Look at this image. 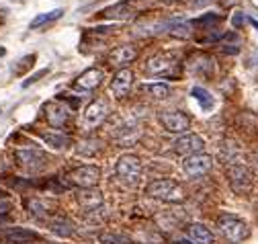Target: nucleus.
I'll use <instances>...</instances> for the list:
<instances>
[{
	"label": "nucleus",
	"instance_id": "9d476101",
	"mask_svg": "<svg viewBox=\"0 0 258 244\" xmlns=\"http://www.w3.org/2000/svg\"><path fill=\"white\" fill-rule=\"evenodd\" d=\"M70 117H72V109L61 99L49 101L45 105V119H47V124L51 128H63L70 121Z\"/></svg>",
	"mask_w": 258,
	"mask_h": 244
},
{
	"label": "nucleus",
	"instance_id": "bb28decb",
	"mask_svg": "<svg viewBox=\"0 0 258 244\" xmlns=\"http://www.w3.org/2000/svg\"><path fill=\"white\" fill-rule=\"evenodd\" d=\"M99 152V142L94 138H84L80 144H78V154L80 156H94Z\"/></svg>",
	"mask_w": 258,
	"mask_h": 244
},
{
	"label": "nucleus",
	"instance_id": "2eb2a0df",
	"mask_svg": "<svg viewBox=\"0 0 258 244\" xmlns=\"http://www.w3.org/2000/svg\"><path fill=\"white\" fill-rule=\"evenodd\" d=\"M132 86H134V72L127 70V68H123V70H119V72L113 76V80H111V93H113L117 99H125L127 93L132 90Z\"/></svg>",
	"mask_w": 258,
	"mask_h": 244
},
{
	"label": "nucleus",
	"instance_id": "4be33fe9",
	"mask_svg": "<svg viewBox=\"0 0 258 244\" xmlns=\"http://www.w3.org/2000/svg\"><path fill=\"white\" fill-rule=\"evenodd\" d=\"M7 240L11 244H31V242L39 240V236L35 232L27 230V228H13V230L7 232Z\"/></svg>",
	"mask_w": 258,
	"mask_h": 244
},
{
	"label": "nucleus",
	"instance_id": "a211bd4d",
	"mask_svg": "<svg viewBox=\"0 0 258 244\" xmlns=\"http://www.w3.org/2000/svg\"><path fill=\"white\" fill-rule=\"evenodd\" d=\"M186 236L192 244H215V238H213L211 230L203 224H190L186 228Z\"/></svg>",
	"mask_w": 258,
	"mask_h": 244
},
{
	"label": "nucleus",
	"instance_id": "7c9ffc66",
	"mask_svg": "<svg viewBox=\"0 0 258 244\" xmlns=\"http://www.w3.org/2000/svg\"><path fill=\"white\" fill-rule=\"evenodd\" d=\"M244 21H246V17H244L242 13H236V15L232 17V25H234L236 29H240V27L244 25Z\"/></svg>",
	"mask_w": 258,
	"mask_h": 244
},
{
	"label": "nucleus",
	"instance_id": "ddd939ff",
	"mask_svg": "<svg viewBox=\"0 0 258 244\" xmlns=\"http://www.w3.org/2000/svg\"><path fill=\"white\" fill-rule=\"evenodd\" d=\"M172 146H174L176 154L190 156V154H199V152H203L205 142H203V138L197 136V134H182Z\"/></svg>",
	"mask_w": 258,
	"mask_h": 244
},
{
	"label": "nucleus",
	"instance_id": "412c9836",
	"mask_svg": "<svg viewBox=\"0 0 258 244\" xmlns=\"http://www.w3.org/2000/svg\"><path fill=\"white\" fill-rule=\"evenodd\" d=\"M53 207H55V203H49V201H43V199H37V197L27 199V209H29V213H31L33 218H39V220L47 218Z\"/></svg>",
	"mask_w": 258,
	"mask_h": 244
},
{
	"label": "nucleus",
	"instance_id": "a878e982",
	"mask_svg": "<svg viewBox=\"0 0 258 244\" xmlns=\"http://www.w3.org/2000/svg\"><path fill=\"white\" fill-rule=\"evenodd\" d=\"M101 244H132V238L125 234H117V232H105L99 236Z\"/></svg>",
	"mask_w": 258,
	"mask_h": 244
},
{
	"label": "nucleus",
	"instance_id": "2f4dec72",
	"mask_svg": "<svg viewBox=\"0 0 258 244\" xmlns=\"http://www.w3.org/2000/svg\"><path fill=\"white\" fill-rule=\"evenodd\" d=\"M11 211V203L9 201H0V216H7Z\"/></svg>",
	"mask_w": 258,
	"mask_h": 244
},
{
	"label": "nucleus",
	"instance_id": "aec40b11",
	"mask_svg": "<svg viewBox=\"0 0 258 244\" xmlns=\"http://www.w3.org/2000/svg\"><path fill=\"white\" fill-rule=\"evenodd\" d=\"M49 230H51L55 236H59V238H70V236H74L76 226H74V222H72L70 218L57 216V218H53V220L49 222Z\"/></svg>",
	"mask_w": 258,
	"mask_h": 244
},
{
	"label": "nucleus",
	"instance_id": "4468645a",
	"mask_svg": "<svg viewBox=\"0 0 258 244\" xmlns=\"http://www.w3.org/2000/svg\"><path fill=\"white\" fill-rule=\"evenodd\" d=\"M186 66H188V70H190L192 74L209 78V76H213V72H215V59H213L211 55H207V53H195V55L188 59Z\"/></svg>",
	"mask_w": 258,
	"mask_h": 244
},
{
	"label": "nucleus",
	"instance_id": "dca6fc26",
	"mask_svg": "<svg viewBox=\"0 0 258 244\" xmlns=\"http://www.w3.org/2000/svg\"><path fill=\"white\" fill-rule=\"evenodd\" d=\"M103 80H105V74L101 68H88L76 78V86L80 90H94V88L101 86Z\"/></svg>",
	"mask_w": 258,
	"mask_h": 244
},
{
	"label": "nucleus",
	"instance_id": "6ab92c4d",
	"mask_svg": "<svg viewBox=\"0 0 258 244\" xmlns=\"http://www.w3.org/2000/svg\"><path fill=\"white\" fill-rule=\"evenodd\" d=\"M41 138L47 146H51L53 150H66L70 144H72V138L68 134H63L59 130H47V132H41Z\"/></svg>",
	"mask_w": 258,
	"mask_h": 244
},
{
	"label": "nucleus",
	"instance_id": "423d86ee",
	"mask_svg": "<svg viewBox=\"0 0 258 244\" xmlns=\"http://www.w3.org/2000/svg\"><path fill=\"white\" fill-rule=\"evenodd\" d=\"M66 178H68L70 185H74V187L92 189V187H96V182L101 180V168L96 164H82V166L72 168L66 174Z\"/></svg>",
	"mask_w": 258,
	"mask_h": 244
},
{
	"label": "nucleus",
	"instance_id": "0eeeda50",
	"mask_svg": "<svg viewBox=\"0 0 258 244\" xmlns=\"http://www.w3.org/2000/svg\"><path fill=\"white\" fill-rule=\"evenodd\" d=\"M15 158L19 162L21 168L29 170V172H39L41 168L47 166V154L37 148H27V150H17Z\"/></svg>",
	"mask_w": 258,
	"mask_h": 244
},
{
	"label": "nucleus",
	"instance_id": "473e14b6",
	"mask_svg": "<svg viewBox=\"0 0 258 244\" xmlns=\"http://www.w3.org/2000/svg\"><path fill=\"white\" fill-rule=\"evenodd\" d=\"M250 23H252V27H256V29H258V21H256V19H250Z\"/></svg>",
	"mask_w": 258,
	"mask_h": 244
},
{
	"label": "nucleus",
	"instance_id": "cd10ccee",
	"mask_svg": "<svg viewBox=\"0 0 258 244\" xmlns=\"http://www.w3.org/2000/svg\"><path fill=\"white\" fill-rule=\"evenodd\" d=\"M103 17H107V19H129L132 17V11H127V5L121 3V5H115L107 11H103Z\"/></svg>",
	"mask_w": 258,
	"mask_h": 244
},
{
	"label": "nucleus",
	"instance_id": "20e7f679",
	"mask_svg": "<svg viewBox=\"0 0 258 244\" xmlns=\"http://www.w3.org/2000/svg\"><path fill=\"white\" fill-rule=\"evenodd\" d=\"M115 174L123 185L136 187L142 176V160L136 154H123L115 164Z\"/></svg>",
	"mask_w": 258,
	"mask_h": 244
},
{
	"label": "nucleus",
	"instance_id": "f3484780",
	"mask_svg": "<svg viewBox=\"0 0 258 244\" xmlns=\"http://www.w3.org/2000/svg\"><path fill=\"white\" fill-rule=\"evenodd\" d=\"M78 203L82 209L86 211H94V209H99L103 205V193L99 189H82L80 195H78Z\"/></svg>",
	"mask_w": 258,
	"mask_h": 244
},
{
	"label": "nucleus",
	"instance_id": "5701e85b",
	"mask_svg": "<svg viewBox=\"0 0 258 244\" xmlns=\"http://www.w3.org/2000/svg\"><path fill=\"white\" fill-rule=\"evenodd\" d=\"M144 93L150 95L152 99H166V97L170 95V84H166V82L144 84Z\"/></svg>",
	"mask_w": 258,
	"mask_h": 244
},
{
	"label": "nucleus",
	"instance_id": "f704fd0d",
	"mask_svg": "<svg viewBox=\"0 0 258 244\" xmlns=\"http://www.w3.org/2000/svg\"><path fill=\"white\" fill-rule=\"evenodd\" d=\"M166 3H172V0H166Z\"/></svg>",
	"mask_w": 258,
	"mask_h": 244
},
{
	"label": "nucleus",
	"instance_id": "f257e3e1",
	"mask_svg": "<svg viewBox=\"0 0 258 244\" xmlns=\"http://www.w3.org/2000/svg\"><path fill=\"white\" fill-rule=\"evenodd\" d=\"M146 195L164 203H182L186 199L184 187L172 178H156L146 187Z\"/></svg>",
	"mask_w": 258,
	"mask_h": 244
},
{
	"label": "nucleus",
	"instance_id": "393cba45",
	"mask_svg": "<svg viewBox=\"0 0 258 244\" xmlns=\"http://www.w3.org/2000/svg\"><path fill=\"white\" fill-rule=\"evenodd\" d=\"M63 15V11L61 9H55V11H49V13H43V15H37L33 21H31V25H29V29H39V27H43V25H47V23H51V21H55V19H59Z\"/></svg>",
	"mask_w": 258,
	"mask_h": 244
},
{
	"label": "nucleus",
	"instance_id": "f8f14e48",
	"mask_svg": "<svg viewBox=\"0 0 258 244\" xmlns=\"http://www.w3.org/2000/svg\"><path fill=\"white\" fill-rule=\"evenodd\" d=\"M138 55H140V49H138L134 43H125V45L115 47V49L109 53L107 62H109L111 66L123 70V68H127L129 64H134L136 59H138Z\"/></svg>",
	"mask_w": 258,
	"mask_h": 244
},
{
	"label": "nucleus",
	"instance_id": "b1692460",
	"mask_svg": "<svg viewBox=\"0 0 258 244\" xmlns=\"http://www.w3.org/2000/svg\"><path fill=\"white\" fill-rule=\"evenodd\" d=\"M190 97L201 105V109H203V111H209V109L213 107V103H215V101H213V97L207 93V90H205L203 86H192Z\"/></svg>",
	"mask_w": 258,
	"mask_h": 244
},
{
	"label": "nucleus",
	"instance_id": "f03ea898",
	"mask_svg": "<svg viewBox=\"0 0 258 244\" xmlns=\"http://www.w3.org/2000/svg\"><path fill=\"white\" fill-rule=\"evenodd\" d=\"M217 228L232 244L244 242L248 238V234H250L248 224L244 220H240L238 216H234V213H221V216L217 218Z\"/></svg>",
	"mask_w": 258,
	"mask_h": 244
},
{
	"label": "nucleus",
	"instance_id": "6e6552de",
	"mask_svg": "<svg viewBox=\"0 0 258 244\" xmlns=\"http://www.w3.org/2000/svg\"><path fill=\"white\" fill-rule=\"evenodd\" d=\"M109 103L99 99V101H94L90 103L86 109H84V115H82V126L84 130H96L99 126H103L107 117H109Z\"/></svg>",
	"mask_w": 258,
	"mask_h": 244
},
{
	"label": "nucleus",
	"instance_id": "9b49d317",
	"mask_svg": "<svg viewBox=\"0 0 258 244\" xmlns=\"http://www.w3.org/2000/svg\"><path fill=\"white\" fill-rule=\"evenodd\" d=\"M160 124L170 134H186V130L190 128V117L182 111H162Z\"/></svg>",
	"mask_w": 258,
	"mask_h": 244
},
{
	"label": "nucleus",
	"instance_id": "7ed1b4c3",
	"mask_svg": "<svg viewBox=\"0 0 258 244\" xmlns=\"http://www.w3.org/2000/svg\"><path fill=\"white\" fill-rule=\"evenodd\" d=\"M146 72L152 76H162V78H174L178 74V57L172 51L156 53L154 57L148 59Z\"/></svg>",
	"mask_w": 258,
	"mask_h": 244
},
{
	"label": "nucleus",
	"instance_id": "72a5a7b5",
	"mask_svg": "<svg viewBox=\"0 0 258 244\" xmlns=\"http://www.w3.org/2000/svg\"><path fill=\"white\" fill-rule=\"evenodd\" d=\"M256 168H258V154H256Z\"/></svg>",
	"mask_w": 258,
	"mask_h": 244
},
{
	"label": "nucleus",
	"instance_id": "c756f323",
	"mask_svg": "<svg viewBox=\"0 0 258 244\" xmlns=\"http://www.w3.org/2000/svg\"><path fill=\"white\" fill-rule=\"evenodd\" d=\"M47 74H49V68H41L39 72H35L33 76H29V78L23 82V88H27V86H31V84H35L39 78H43V76H47Z\"/></svg>",
	"mask_w": 258,
	"mask_h": 244
},
{
	"label": "nucleus",
	"instance_id": "1a4fd4ad",
	"mask_svg": "<svg viewBox=\"0 0 258 244\" xmlns=\"http://www.w3.org/2000/svg\"><path fill=\"white\" fill-rule=\"evenodd\" d=\"M211 166H213V160H211L209 154H205V152H199V154H190L182 162V170L190 178H199V176L209 174L211 172Z\"/></svg>",
	"mask_w": 258,
	"mask_h": 244
},
{
	"label": "nucleus",
	"instance_id": "c85d7f7f",
	"mask_svg": "<svg viewBox=\"0 0 258 244\" xmlns=\"http://www.w3.org/2000/svg\"><path fill=\"white\" fill-rule=\"evenodd\" d=\"M217 21H219V15H215V13H207L205 17L195 19L190 25H213V23H217Z\"/></svg>",
	"mask_w": 258,
	"mask_h": 244
},
{
	"label": "nucleus",
	"instance_id": "39448f33",
	"mask_svg": "<svg viewBox=\"0 0 258 244\" xmlns=\"http://www.w3.org/2000/svg\"><path fill=\"white\" fill-rule=\"evenodd\" d=\"M228 172V180L230 187L236 195H246L252 189V172L244 162H236V164H228L225 166Z\"/></svg>",
	"mask_w": 258,
	"mask_h": 244
}]
</instances>
